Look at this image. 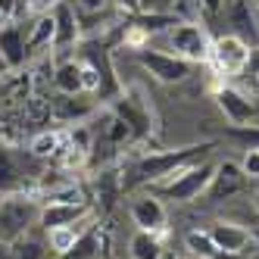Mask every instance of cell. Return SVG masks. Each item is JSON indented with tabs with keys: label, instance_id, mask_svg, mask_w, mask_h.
I'll return each instance as SVG.
<instances>
[{
	"label": "cell",
	"instance_id": "1",
	"mask_svg": "<svg viewBox=\"0 0 259 259\" xmlns=\"http://www.w3.org/2000/svg\"><path fill=\"white\" fill-rule=\"evenodd\" d=\"M212 150V144H194V147H181V150H165V153H150V156H144L132 165V172H128V178L122 181V188L125 191H132V188H141V184H156L162 178H169L175 169H181V165H188V162H197L203 159Z\"/></svg>",
	"mask_w": 259,
	"mask_h": 259
},
{
	"label": "cell",
	"instance_id": "2",
	"mask_svg": "<svg viewBox=\"0 0 259 259\" xmlns=\"http://www.w3.org/2000/svg\"><path fill=\"white\" fill-rule=\"evenodd\" d=\"M212 172H215V165L206 162V159L188 162V165H181V169H175L169 178L150 184V194H156L159 200H172V203H194L206 194Z\"/></svg>",
	"mask_w": 259,
	"mask_h": 259
},
{
	"label": "cell",
	"instance_id": "3",
	"mask_svg": "<svg viewBox=\"0 0 259 259\" xmlns=\"http://www.w3.org/2000/svg\"><path fill=\"white\" fill-rule=\"evenodd\" d=\"M41 206L44 203L28 197L25 191L4 194V200H0V240L16 244L22 234H28L41 219Z\"/></svg>",
	"mask_w": 259,
	"mask_h": 259
},
{
	"label": "cell",
	"instance_id": "4",
	"mask_svg": "<svg viewBox=\"0 0 259 259\" xmlns=\"http://www.w3.org/2000/svg\"><path fill=\"white\" fill-rule=\"evenodd\" d=\"M212 19L222 25V34H231L250 50H259V16L253 0H225Z\"/></svg>",
	"mask_w": 259,
	"mask_h": 259
},
{
	"label": "cell",
	"instance_id": "5",
	"mask_svg": "<svg viewBox=\"0 0 259 259\" xmlns=\"http://www.w3.org/2000/svg\"><path fill=\"white\" fill-rule=\"evenodd\" d=\"M165 44H169V53L188 60V63H206L209 60V47H212V38L209 31L203 28L200 22H175L169 31H162Z\"/></svg>",
	"mask_w": 259,
	"mask_h": 259
},
{
	"label": "cell",
	"instance_id": "6",
	"mask_svg": "<svg viewBox=\"0 0 259 259\" xmlns=\"http://www.w3.org/2000/svg\"><path fill=\"white\" fill-rule=\"evenodd\" d=\"M138 63L162 84H178L194 72V63L175 57V53L156 50V47H138Z\"/></svg>",
	"mask_w": 259,
	"mask_h": 259
},
{
	"label": "cell",
	"instance_id": "7",
	"mask_svg": "<svg viewBox=\"0 0 259 259\" xmlns=\"http://www.w3.org/2000/svg\"><path fill=\"white\" fill-rule=\"evenodd\" d=\"M250 60H253V50L244 41L231 38V34H215L206 63L215 66L219 75H240V72L250 66Z\"/></svg>",
	"mask_w": 259,
	"mask_h": 259
},
{
	"label": "cell",
	"instance_id": "8",
	"mask_svg": "<svg viewBox=\"0 0 259 259\" xmlns=\"http://www.w3.org/2000/svg\"><path fill=\"white\" fill-rule=\"evenodd\" d=\"M50 16H53V41L50 47L53 50H69L81 41V25H78V16H75V7L72 0H57L50 7Z\"/></svg>",
	"mask_w": 259,
	"mask_h": 259
},
{
	"label": "cell",
	"instance_id": "9",
	"mask_svg": "<svg viewBox=\"0 0 259 259\" xmlns=\"http://www.w3.org/2000/svg\"><path fill=\"white\" fill-rule=\"evenodd\" d=\"M244 188H247V175L240 172V165L237 162H219L203 197H206L209 203H219V200H228V197L240 194Z\"/></svg>",
	"mask_w": 259,
	"mask_h": 259
},
{
	"label": "cell",
	"instance_id": "10",
	"mask_svg": "<svg viewBox=\"0 0 259 259\" xmlns=\"http://www.w3.org/2000/svg\"><path fill=\"white\" fill-rule=\"evenodd\" d=\"M132 219L138 231H162L165 228V219H169V212H165V203L156 197V194H141L132 200Z\"/></svg>",
	"mask_w": 259,
	"mask_h": 259
},
{
	"label": "cell",
	"instance_id": "11",
	"mask_svg": "<svg viewBox=\"0 0 259 259\" xmlns=\"http://www.w3.org/2000/svg\"><path fill=\"white\" fill-rule=\"evenodd\" d=\"M91 206L88 203H44L41 206V219H38V228L41 231H53V228H63V225H75V222L88 219Z\"/></svg>",
	"mask_w": 259,
	"mask_h": 259
},
{
	"label": "cell",
	"instance_id": "12",
	"mask_svg": "<svg viewBox=\"0 0 259 259\" xmlns=\"http://www.w3.org/2000/svg\"><path fill=\"white\" fill-rule=\"evenodd\" d=\"M0 57L10 69H19L28 60V38L22 22H4L0 25Z\"/></svg>",
	"mask_w": 259,
	"mask_h": 259
},
{
	"label": "cell",
	"instance_id": "13",
	"mask_svg": "<svg viewBox=\"0 0 259 259\" xmlns=\"http://www.w3.org/2000/svg\"><path fill=\"white\" fill-rule=\"evenodd\" d=\"M215 103H219L222 113L228 116L231 125H247L256 116V103L247 94H240L237 88H219L215 91Z\"/></svg>",
	"mask_w": 259,
	"mask_h": 259
},
{
	"label": "cell",
	"instance_id": "14",
	"mask_svg": "<svg viewBox=\"0 0 259 259\" xmlns=\"http://www.w3.org/2000/svg\"><path fill=\"white\" fill-rule=\"evenodd\" d=\"M209 237L219 250H225L231 256H240L250 244H253V234L244 228V225H234V222H215L209 228Z\"/></svg>",
	"mask_w": 259,
	"mask_h": 259
},
{
	"label": "cell",
	"instance_id": "15",
	"mask_svg": "<svg viewBox=\"0 0 259 259\" xmlns=\"http://www.w3.org/2000/svg\"><path fill=\"white\" fill-rule=\"evenodd\" d=\"M53 84L60 94H84V75L78 57H63L53 66Z\"/></svg>",
	"mask_w": 259,
	"mask_h": 259
},
{
	"label": "cell",
	"instance_id": "16",
	"mask_svg": "<svg viewBox=\"0 0 259 259\" xmlns=\"http://www.w3.org/2000/svg\"><path fill=\"white\" fill-rule=\"evenodd\" d=\"M116 116L132 128V138H144L147 132H150V119H147L141 100H135V97H122L116 103Z\"/></svg>",
	"mask_w": 259,
	"mask_h": 259
},
{
	"label": "cell",
	"instance_id": "17",
	"mask_svg": "<svg viewBox=\"0 0 259 259\" xmlns=\"http://www.w3.org/2000/svg\"><path fill=\"white\" fill-rule=\"evenodd\" d=\"M91 228V215L88 219H81V222H75V225H63V228H53V231H44L47 234V247H50V253H53V259H57L60 253H66L75 240L84 234Z\"/></svg>",
	"mask_w": 259,
	"mask_h": 259
},
{
	"label": "cell",
	"instance_id": "18",
	"mask_svg": "<svg viewBox=\"0 0 259 259\" xmlns=\"http://www.w3.org/2000/svg\"><path fill=\"white\" fill-rule=\"evenodd\" d=\"M25 38H28V53L31 50H41V47H50V41H53V16H50V10L47 13H38L25 25Z\"/></svg>",
	"mask_w": 259,
	"mask_h": 259
},
{
	"label": "cell",
	"instance_id": "19",
	"mask_svg": "<svg viewBox=\"0 0 259 259\" xmlns=\"http://www.w3.org/2000/svg\"><path fill=\"white\" fill-rule=\"evenodd\" d=\"M13 256L16 259H53L50 247H47V234H34V228L28 234H22L13 244Z\"/></svg>",
	"mask_w": 259,
	"mask_h": 259
},
{
	"label": "cell",
	"instance_id": "20",
	"mask_svg": "<svg viewBox=\"0 0 259 259\" xmlns=\"http://www.w3.org/2000/svg\"><path fill=\"white\" fill-rule=\"evenodd\" d=\"M16 191H22V169L7 147H0V194H16Z\"/></svg>",
	"mask_w": 259,
	"mask_h": 259
},
{
	"label": "cell",
	"instance_id": "21",
	"mask_svg": "<svg viewBox=\"0 0 259 259\" xmlns=\"http://www.w3.org/2000/svg\"><path fill=\"white\" fill-rule=\"evenodd\" d=\"M53 100H57V106H53V109H57V119H63V122L84 119L91 109H94V106L88 103L84 94H60V97H53Z\"/></svg>",
	"mask_w": 259,
	"mask_h": 259
},
{
	"label": "cell",
	"instance_id": "22",
	"mask_svg": "<svg viewBox=\"0 0 259 259\" xmlns=\"http://www.w3.org/2000/svg\"><path fill=\"white\" fill-rule=\"evenodd\" d=\"M57 259H100V237H97V228L91 225L75 244H72L66 253H60Z\"/></svg>",
	"mask_w": 259,
	"mask_h": 259
},
{
	"label": "cell",
	"instance_id": "23",
	"mask_svg": "<svg viewBox=\"0 0 259 259\" xmlns=\"http://www.w3.org/2000/svg\"><path fill=\"white\" fill-rule=\"evenodd\" d=\"M188 250H191L197 259H234L231 253L219 250V247L212 244L209 231H191V234H188Z\"/></svg>",
	"mask_w": 259,
	"mask_h": 259
},
{
	"label": "cell",
	"instance_id": "24",
	"mask_svg": "<svg viewBox=\"0 0 259 259\" xmlns=\"http://www.w3.org/2000/svg\"><path fill=\"white\" fill-rule=\"evenodd\" d=\"M132 256L135 259H159L162 256V237L156 231H138L132 237Z\"/></svg>",
	"mask_w": 259,
	"mask_h": 259
},
{
	"label": "cell",
	"instance_id": "25",
	"mask_svg": "<svg viewBox=\"0 0 259 259\" xmlns=\"http://www.w3.org/2000/svg\"><path fill=\"white\" fill-rule=\"evenodd\" d=\"M57 150H60V135H50V132L38 135L34 144H31V153L34 156H57Z\"/></svg>",
	"mask_w": 259,
	"mask_h": 259
},
{
	"label": "cell",
	"instance_id": "26",
	"mask_svg": "<svg viewBox=\"0 0 259 259\" xmlns=\"http://www.w3.org/2000/svg\"><path fill=\"white\" fill-rule=\"evenodd\" d=\"M240 172L247 175V181H256L259 178V147H247L244 159H240Z\"/></svg>",
	"mask_w": 259,
	"mask_h": 259
},
{
	"label": "cell",
	"instance_id": "27",
	"mask_svg": "<svg viewBox=\"0 0 259 259\" xmlns=\"http://www.w3.org/2000/svg\"><path fill=\"white\" fill-rule=\"evenodd\" d=\"M72 7H75L78 13H103L109 7H116L113 0H72Z\"/></svg>",
	"mask_w": 259,
	"mask_h": 259
},
{
	"label": "cell",
	"instance_id": "28",
	"mask_svg": "<svg viewBox=\"0 0 259 259\" xmlns=\"http://www.w3.org/2000/svg\"><path fill=\"white\" fill-rule=\"evenodd\" d=\"M222 4H225V0H200V7H203V16H209V19H212V16L222 10Z\"/></svg>",
	"mask_w": 259,
	"mask_h": 259
},
{
	"label": "cell",
	"instance_id": "29",
	"mask_svg": "<svg viewBox=\"0 0 259 259\" xmlns=\"http://www.w3.org/2000/svg\"><path fill=\"white\" fill-rule=\"evenodd\" d=\"M113 4H116L119 10H125V13H141V4H144V0H113Z\"/></svg>",
	"mask_w": 259,
	"mask_h": 259
},
{
	"label": "cell",
	"instance_id": "30",
	"mask_svg": "<svg viewBox=\"0 0 259 259\" xmlns=\"http://www.w3.org/2000/svg\"><path fill=\"white\" fill-rule=\"evenodd\" d=\"M0 259H16L13 256V244H7V240H0Z\"/></svg>",
	"mask_w": 259,
	"mask_h": 259
},
{
	"label": "cell",
	"instance_id": "31",
	"mask_svg": "<svg viewBox=\"0 0 259 259\" xmlns=\"http://www.w3.org/2000/svg\"><path fill=\"white\" fill-rule=\"evenodd\" d=\"M7 72H10V66H7V60H4V57H0V75H7Z\"/></svg>",
	"mask_w": 259,
	"mask_h": 259
},
{
	"label": "cell",
	"instance_id": "32",
	"mask_svg": "<svg viewBox=\"0 0 259 259\" xmlns=\"http://www.w3.org/2000/svg\"><path fill=\"white\" fill-rule=\"evenodd\" d=\"M253 84L259 88V66H253Z\"/></svg>",
	"mask_w": 259,
	"mask_h": 259
},
{
	"label": "cell",
	"instance_id": "33",
	"mask_svg": "<svg viewBox=\"0 0 259 259\" xmlns=\"http://www.w3.org/2000/svg\"><path fill=\"white\" fill-rule=\"evenodd\" d=\"M159 259H181V256H165V253H162V256H159Z\"/></svg>",
	"mask_w": 259,
	"mask_h": 259
},
{
	"label": "cell",
	"instance_id": "34",
	"mask_svg": "<svg viewBox=\"0 0 259 259\" xmlns=\"http://www.w3.org/2000/svg\"><path fill=\"white\" fill-rule=\"evenodd\" d=\"M256 209H259V191H256Z\"/></svg>",
	"mask_w": 259,
	"mask_h": 259
}]
</instances>
